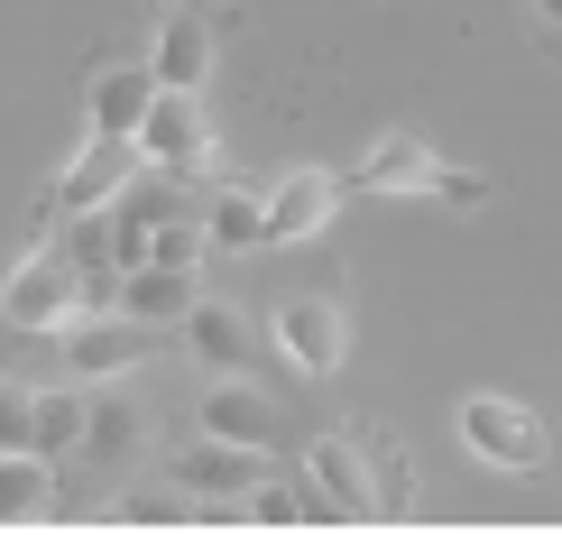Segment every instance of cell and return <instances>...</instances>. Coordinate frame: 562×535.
<instances>
[{
  "label": "cell",
  "mask_w": 562,
  "mask_h": 535,
  "mask_svg": "<svg viewBox=\"0 0 562 535\" xmlns=\"http://www.w3.org/2000/svg\"><path fill=\"white\" fill-rule=\"evenodd\" d=\"M452 434H461V453H471V461H488V471H517V480L553 461V425H544L526 398H498V388L461 398V406H452Z\"/></svg>",
  "instance_id": "obj_1"
},
{
  "label": "cell",
  "mask_w": 562,
  "mask_h": 535,
  "mask_svg": "<svg viewBox=\"0 0 562 535\" xmlns=\"http://www.w3.org/2000/svg\"><path fill=\"white\" fill-rule=\"evenodd\" d=\"M83 305H92V277L75 268V249H29L0 277V323L10 333H65Z\"/></svg>",
  "instance_id": "obj_2"
},
{
  "label": "cell",
  "mask_w": 562,
  "mask_h": 535,
  "mask_svg": "<svg viewBox=\"0 0 562 535\" xmlns=\"http://www.w3.org/2000/svg\"><path fill=\"white\" fill-rule=\"evenodd\" d=\"M268 352L286 360L295 379H323V369H341V352H350V323H341L333 296H286V305L268 314Z\"/></svg>",
  "instance_id": "obj_3"
},
{
  "label": "cell",
  "mask_w": 562,
  "mask_h": 535,
  "mask_svg": "<svg viewBox=\"0 0 562 535\" xmlns=\"http://www.w3.org/2000/svg\"><path fill=\"white\" fill-rule=\"evenodd\" d=\"M138 157L167 176H203L213 167V121H203V92H167L157 83L148 121H138Z\"/></svg>",
  "instance_id": "obj_4"
},
{
  "label": "cell",
  "mask_w": 562,
  "mask_h": 535,
  "mask_svg": "<svg viewBox=\"0 0 562 535\" xmlns=\"http://www.w3.org/2000/svg\"><path fill=\"white\" fill-rule=\"evenodd\" d=\"M138 167H148V157H138V138H102V130H92V138H83V157L56 176L46 213H56V222L102 213V203H121V194H130V176H138Z\"/></svg>",
  "instance_id": "obj_5"
},
{
  "label": "cell",
  "mask_w": 562,
  "mask_h": 535,
  "mask_svg": "<svg viewBox=\"0 0 562 535\" xmlns=\"http://www.w3.org/2000/svg\"><path fill=\"white\" fill-rule=\"evenodd\" d=\"M304 480H314L323 517H387V499H379V461L360 453V434H323V444L304 453Z\"/></svg>",
  "instance_id": "obj_6"
},
{
  "label": "cell",
  "mask_w": 562,
  "mask_h": 535,
  "mask_svg": "<svg viewBox=\"0 0 562 535\" xmlns=\"http://www.w3.org/2000/svg\"><path fill=\"white\" fill-rule=\"evenodd\" d=\"M176 480H184V490H194V499H222V508H240L249 490H259V480H268V453L259 444H231V434H184V453H176Z\"/></svg>",
  "instance_id": "obj_7"
},
{
  "label": "cell",
  "mask_w": 562,
  "mask_h": 535,
  "mask_svg": "<svg viewBox=\"0 0 562 535\" xmlns=\"http://www.w3.org/2000/svg\"><path fill=\"white\" fill-rule=\"evenodd\" d=\"M341 194H350L341 176H323V167H286V176L268 185V249H295V241H314V231L341 213Z\"/></svg>",
  "instance_id": "obj_8"
},
{
  "label": "cell",
  "mask_w": 562,
  "mask_h": 535,
  "mask_svg": "<svg viewBox=\"0 0 562 535\" xmlns=\"http://www.w3.org/2000/svg\"><path fill=\"white\" fill-rule=\"evenodd\" d=\"M341 185H350V194H434V185H442V157H434V138L387 130V138H379V148H369Z\"/></svg>",
  "instance_id": "obj_9"
},
{
  "label": "cell",
  "mask_w": 562,
  "mask_h": 535,
  "mask_svg": "<svg viewBox=\"0 0 562 535\" xmlns=\"http://www.w3.org/2000/svg\"><path fill=\"white\" fill-rule=\"evenodd\" d=\"M203 296V268H167V259H138L121 268V287H111V305H121L130 323H184Z\"/></svg>",
  "instance_id": "obj_10"
},
{
  "label": "cell",
  "mask_w": 562,
  "mask_h": 535,
  "mask_svg": "<svg viewBox=\"0 0 562 535\" xmlns=\"http://www.w3.org/2000/svg\"><path fill=\"white\" fill-rule=\"evenodd\" d=\"M148 75L167 92H203V75H213V19H203L194 0L167 10V29H157V46H148Z\"/></svg>",
  "instance_id": "obj_11"
},
{
  "label": "cell",
  "mask_w": 562,
  "mask_h": 535,
  "mask_svg": "<svg viewBox=\"0 0 562 535\" xmlns=\"http://www.w3.org/2000/svg\"><path fill=\"white\" fill-rule=\"evenodd\" d=\"M184 352L203 369H259V323L240 305H222V296H194V314H184Z\"/></svg>",
  "instance_id": "obj_12"
},
{
  "label": "cell",
  "mask_w": 562,
  "mask_h": 535,
  "mask_svg": "<svg viewBox=\"0 0 562 535\" xmlns=\"http://www.w3.org/2000/svg\"><path fill=\"white\" fill-rule=\"evenodd\" d=\"M194 425H203V434H231V444H259V453L277 444V406L240 379V369H222V379L194 398Z\"/></svg>",
  "instance_id": "obj_13"
},
{
  "label": "cell",
  "mask_w": 562,
  "mask_h": 535,
  "mask_svg": "<svg viewBox=\"0 0 562 535\" xmlns=\"http://www.w3.org/2000/svg\"><path fill=\"white\" fill-rule=\"evenodd\" d=\"M138 333H148V323H130L121 305H111V323H83V314H75L56 342H65V369L92 388V379H121V369L138 360Z\"/></svg>",
  "instance_id": "obj_14"
},
{
  "label": "cell",
  "mask_w": 562,
  "mask_h": 535,
  "mask_svg": "<svg viewBox=\"0 0 562 535\" xmlns=\"http://www.w3.org/2000/svg\"><path fill=\"white\" fill-rule=\"evenodd\" d=\"M138 444H148V406L130 398V388H111V398H92V425H83V461L92 471H130L138 461Z\"/></svg>",
  "instance_id": "obj_15"
},
{
  "label": "cell",
  "mask_w": 562,
  "mask_h": 535,
  "mask_svg": "<svg viewBox=\"0 0 562 535\" xmlns=\"http://www.w3.org/2000/svg\"><path fill=\"white\" fill-rule=\"evenodd\" d=\"M148 102H157V75H148V65H102L83 111H92V130H102V138H138Z\"/></svg>",
  "instance_id": "obj_16"
},
{
  "label": "cell",
  "mask_w": 562,
  "mask_h": 535,
  "mask_svg": "<svg viewBox=\"0 0 562 535\" xmlns=\"http://www.w3.org/2000/svg\"><path fill=\"white\" fill-rule=\"evenodd\" d=\"M56 508V461L46 453H0V526H37Z\"/></svg>",
  "instance_id": "obj_17"
},
{
  "label": "cell",
  "mask_w": 562,
  "mask_h": 535,
  "mask_svg": "<svg viewBox=\"0 0 562 535\" xmlns=\"http://www.w3.org/2000/svg\"><path fill=\"white\" fill-rule=\"evenodd\" d=\"M203 241H213V249H268V194L222 185V194L203 203Z\"/></svg>",
  "instance_id": "obj_18"
},
{
  "label": "cell",
  "mask_w": 562,
  "mask_h": 535,
  "mask_svg": "<svg viewBox=\"0 0 562 535\" xmlns=\"http://www.w3.org/2000/svg\"><path fill=\"white\" fill-rule=\"evenodd\" d=\"M83 425H92L83 388H37V453L46 461H75L83 453Z\"/></svg>",
  "instance_id": "obj_19"
},
{
  "label": "cell",
  "mask_w": 562,
  "mask_h": 535,
  "mask_svg": "<svg viewBox=\"0 0 562 535\" xmlns=\"http://www.w3.org/2000/svg\"><path fill=\"white\" fill-rule=\"evenodd\" d=\"M184 499H194L184 480H176V490H130L121 508H111V517H121V526H184V517H194Z\"/></svg>",
  "instance_id": "obj_20"
},
{
  "label": "cell",
  "mask_w": 562,
  "mask_h": 535,
  "mask_svg": "<svg viewBox=\"0 0 562 535\" xmlns=\"http://www.w3.org/2000/svg\"><path fill=\"white\" fill-rule=\"evenodd\" d=\"M0 453H37V388L0 379Z\"/></svg>",
  "instance_id": "obj_21"
},
{
  "label": "cell",
  "mask_w": 562,
  "mask_h": 535,
  "mask_svg": "<svg viewBox=\"0 0 562 535\" xmlns=\"http://www.w3.org/2000/svg\"><path fill=\"white\" fill-rule=\"evenodd\" d=\"M379 499H387V517H406V499H415V471H406V461H379Z\"/></svg>",
  "instance_id": "obj_22"
},
{
  "label": "cell",
  "mask_w": 562,
  "mask_h": 535,
  "mask_svg": "<svg viewBox=\"0 0 562 535\" xmlns=\"http://www.w3.org/2000/svg\"><path fill=\"white\" fill-rule=\"evenodd\" d=\"M488 194V176H471V167H442V185H434V203H480Z\"/></svg>",
  "instance_id": "obj_23"
},
{
  "label": "cell",
  "mask_w": 562,
  "mask_h": 535,
  "mask_svg": "<svg viewBox=\"0 0 562 535\" xmlns=\"http://www.w3.org/2000/svg\"><path fill=\"white\" fill-rule=\"evenodd\" d=\"M535 19H544V29L562 37V0H535Z\"/></svg>",
  "instance_id": "obj_24"
},
{
  "label": "cell",
  "mask_w": 562,
  "mask_h": 535,
  "mask_svg": "<svg viewBox=\"0 0 562 535\" xmlns=\"http://www.w3.org/2000/svg\"><path fill=\"white\" fill-rule=\"evenodd\" d=\"M167 10H176V0H167Z\"/></svg>",
  "instance_id": "obj_25"
}]
</instances>
